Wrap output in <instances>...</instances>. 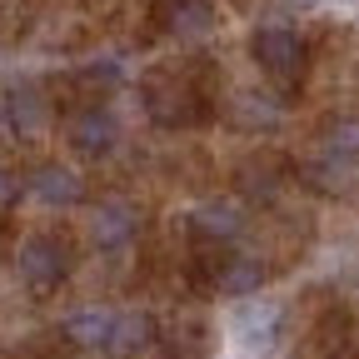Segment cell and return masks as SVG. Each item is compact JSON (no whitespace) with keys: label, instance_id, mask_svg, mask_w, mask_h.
<instances>
[{"label":"cell","instance_id":"cell-7","mask_svg":"<svg viewBox=\"0 0 359 359\" xmlns=\"http://www.w3.org/2000/svg\"><path fill=\"white\" fill-rule=\"evenodd\" d=\"M120 145V120L110 110H80L70 120V150L85 155V160H100Z\"/></svg>","mask_w":359,"mask_h":359},{"label":"cell","instance_id":"cell-9","mask_svg":"<svg viewBox=\"0 0 359 359\" xmlns=\"http://www.w3.org/2000/svg\"><path fill=\"white\" fill-rule=\"evenodd\" d=\"M215 290L224 299H255L264 290V264L255 255H224L215 264Z\"/></svg>","mask_w":359,"mask_h":359},{"label":"cell","instance_id":"cell-6","mask_svg":"<svg viewBox=\"0 0 359 359\" xmlns=\"http://www.w3.org/2000/svg\"><path fill=\"white\" fill-rule=\"evenodd\" d=\"M25 190H30V200L45 205V210H70V205L85 200V180H80L70 165H60V160H45V165L30 170Z\"/></svg>","mask_w":359,"mask_h":359},{"label":"cell","instance_id":"cell-12","mask_svg":"<svg viewBox=\"0 0 359 359\" xmlns=\"http://www.w3.org/2000/svg\"><path fill=\"white\" fill-rule=\"evenodd\" d=\"M330 150H334V155H349V160H359V120H344V125L330 135Z\"/></svg>","mask_w":359,"mask_h":359},{"label":"cell","instance_id":"cell-8","mask_svg":"<svg viewBox=\"0 0 359 359\" xmlns=\"http://www.w3.org/2000/svg\"><path fill=\"white\" fill-rule=\"evenodd\" d=\"M0 110H6V125L20 135V140H30V135H40L45 125H50V105H45V95L35 85H11L6 100H0Z\"/></svg>","mask_w":359,"mask_h":359},{"label":"cell","instance_id":"cell-3","mask_svg":"<svg viewBox=\"0 0 359 359\" xmlns=\"http://www.w3.org/2000/svg\"><path fill=\"white\" fill-rule=\"evenodd\" d=\"M15 269H20V280H25L30 294H50V290H60L70 259H65L60 240H50V235H30V240L20 245V255H15Z\"/></svg>","mask_w":359,"mask_h":359},{"label":"cell","instance_id":"cell-2","mask_svg":"<svg viewBox=\"0 0 359 359\" xmlns=\"http://www.w3.org/2000/svg\"><path fill=\"white\" fill-rule=\"evenodd\" d=\"M250 50H255V65L264 75H275V80H294L304 70V55H309L304 50V35L294 25H280V20L259 25L255 40H250Z\"/></svg>","mask_w":359,"mask_h":359},{"label":"cell","instance_id":"cell-5","mask_svg":"<svg viewBox=\"0 0 359 359\" xmlns=\"http://www.w3.org/2000/svg\"><path fill=\"white\" fill-rule=\"evenodd\" d=\"M135 235H140V215H135L125 200H100L95 210H90V245H95L100 255L130 250Z\"/></svg>","mask_w":359,"mask_h":359},{"label":"cell","instance_id":"cell-13","mask_svg":"<svg viewBox=\"0 0 359 359\" xmlns=\"http://www.w3.org/2000/svg\"><path fill=\"white\" fill-rule=\"evenodd\" d=\"M15 200H20V180L11 170H0V210H11Z\"/></svg>","mask_w":359,"mask_h":359},{"label":"cell","instance_id":"cell-1","mask_svg":"<svg viewBox=\"0 0 359 359\" xmlns=\"http://www.w3.org/2000/svg\"><path fill=\"white\" fill-rule=\"evenodd\" d=\"M150 325L140 314H125V309H75L65 314V339L90 349V354H110V359H125L145 344Z\"/></svg>","mask_w":359,"mask_h":359},{"label":"cell","instance_id":"cell-11","mask_svg":"<svg viewBox=\"0 0 359 359\" xmlns=\"http://www.w3.org/2000/svg\"><path fill=\"white\" fill-rule=\"evenodd\" d=\"M210 6L205 0H175V11H170V30L175 35H205L210 30Z\"/></svg>","mask_w":359,"mask_h":359},{"label":"cell","instance_id":"cell-10","mask_svg":"<svg viewBox=\"0 0 359 359\" xmlns=\"http://www.w3.org/2000/svg\"><path fill=\"white\" fill-rule=\"evenodd\" d=\"M240 224H245V215L224 200H210V205L190 210V230L205 235V240H230V235H240Z\"/></svg>","mask_w":359,"mask_h":359},{"label":"cell","instance_id":"cell-4","mask_svg":"<svg viewBox=\"0 0 359 359\" xmlns=\"http://www.w3.org/2000/svg\"><path fill=\"white\" fill-rule=\"evenodd\" d=\"M235 339L250 354H275L285 339V309L275 299H245L235 309Z\"/></svg>","mask_w":359,"mask_h":359}]
</instances>
